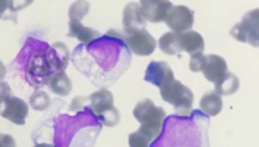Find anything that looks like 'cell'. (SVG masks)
<instances>
[{"label": "cell", "instance_id": "obj_18", "mask_svg": "<svg viewBox=\"0 0 259 147\" xmlns=\"http://www.w3.org/2000/svg\"><path fill=\"white\" fill-rule=\"evenodd\" d=\"M48 86L58 97H67L71 92V89H73V82L67 76V73L64 70H61V71H55L51 76V79L48 82Z\"/></svg>", "mask_w": 259, "mask_h": 147}, {"label": "cell", "instance_id": "obj_10", "mask_svg": "<svg viewBox=\"0 0 259 147\" xmlns=\"http://www.w3.org/2000/svg\"><path fill=\"white\" fill-rule=\"evenodd\" d=\"M147 25V17L140 3H127L123 9V31L126 34H134L144 30Z\"/></svg>", "mask_w": 259, "mask_h": 147}, {"label": "cell", "instance_id": "obj_25", "mask_svg": "<svg viewBox=\"0 0 259 147\" xmlns=\"http://www.w3.org/2000/svg\"><path fill=\"white\" fill-rule=\"evenodd\" d=\"M89 107V97H76L73 101H71V104H70V110H73V112H79V110H84V108H88Z\"/></svg>", "mask_w": 259, "mask_h": 147}, {"label": "cell", "instance_id": "obj_23", "mask_svg": "<svg viewBox=\"0 0 259 147\" xmlns=\"http://www.w3.org/2000/svg\"><path fill=\"white\" fill-rule=\"evenodd\" d=\"M33 2L34 0H8L6 2V9H9L12 14H17L21 9L28 8ZM5 14H6V11H5ZM5 14H3V17H5Z\"/></svg>", "mask_w": 259, "mask_h": 147}, {"label": "cell", "instance_id": "obj_13", "mask_svg": "<svg viewBox=\"0 0 259 147\" xmlns=\"http://www.w3.org/2000/svg\"><path fill=\"white\" fill-rule=\"evenodd\" d=\"M201 73L204 75V78L209 82L217 84L228 73V65H227V61L222 57L210 54V55H206V61H204Z\"/></svg>", "mask_w": 259, "mask_h": 147}, {"label": "cell", "instance_id": "obj_3", "mask_svg": "<svg viewBox=\"0 0 259 147\" xmlns=\"http://www.w3.org/2000/svg\"><path fill=\"white\" fill-rule=\"evenodd\" d=\"M89 107L92 113L98 118V122L105 126H116L120 122V112L114 105V97L107 89L102 88L100 91L89 95Z\"/></svg>", "mask_w": 259, "mask_h": 147}, {"label": "cell", "instance_id": "obj_11", "mask_svg": "<svg viewBox=\"0 0 259 147\" xmlns=\"http://www.w3.org/2000/svg\"><path fill=\"white\" fill-rule=\"evenodd\" d=\"M145 81L161 88L174 81V71L164 61H153L145 70Z\"/></svg>", "mask_w": 259, "mask_h": 147}, {"label": "cell", "instance_id": "obj_14", "mask_svg": "<svg viewBox=\"0 0 259 147\" xmlns=\"http://www.w3.org/2000/svg\"><path fill=\"white\" fill-rule=\"evenodd\" d=\"M46 58L49 64L52 65L54 71H61L65 70V67L70 64V49L67 48V45L62 42L52 43L48 49H46Z\"/></svg>", "mask_w": 259, "mask_h": 147}, {"label": "cell", "instance_id": "obj_4", "mask_svg": "<svg viewBox=\"0 0 259 147\" xmlns=\"http://www.w3.org/2000/svg\"><path fill=\"white\" fill-rule=\"evenodd\" d=\"M160 97L174 105L177 115L187 116L193 112V103H194V94L193 91L180 82V81H172L170 84L164 85L160 88Z\"/></svg>", "mask_w": 259, "mask_h": 147}, {"label": "cell", "instance_id": "obj_6", "mask_svg": "<svg viewBox=\"0 0 259 147\" xmlns=\"http://www.w3.org/2000/svg\"><path fill=\"white\" fill-rule=\"evenodd\" d=\"M107 34L111 36V38L123 41L132 54L141 55V57L151 55L156 51V46H157L156 39L145 28L134 33V34H126L124 31H120V30H110Z\"/></svg>", "mask_w": 259, "mask_h": 147}, {"label": "cell", "instance_id": "obj_16", "mask_svg": "<svg viewBox=\"0 0 259 147\" xmlns=\"http://www.w3.org/2000/svg\"><path fill=\"white\" fill-rule=\"evenodd\" d=\"M180 42L182 51L188 52L190 55L199 54V52L204 51V39H203V36L200 33L194 31V30H188V31L180 33Z\"/></svg>", "mask_w": 259, "mask_h": 147}, {"label": "cell", "instance_id": "obj_9", "mask_svg": "<svg viewBox=\"0 0 259 147\" xmlns=\"http://www.w3.org/2000/svg\"><path fill=\"white\" fill-rule=\"evenodd\" d=\"M166 25L177 33L191 30L194 24V12L187 6H172L166 15Z\"/></svg>", "mask_w": 259, "mask_h": 147}, {"label": "cell", "instance_id": "obj_8", "mask_svg": "<svg viewBox=\"0 0 259 147\" xmlns=\"http://www.w3.org/2000/svg\"><path fill=\"white\" fill-rule=\"evenodd\" d=\"M2 116L15 125H24L28 116V104L12 94L2 95Z\"/></svg>", "mask_w": 259, "mask_h": 147}, {"label": "cell", "instance_id": "obj_15", "mask_svg": "<svg viewBox=\"0 0 259 147\" xmlns=\"http://www.w3.org/2000/svg\"><path fill=\"white\" fill-rule=\"evenodd\" d=\"M68 38H76L81 45H89L95 42L101 38V33L98 30H94L91 27L83 25L80 21L68 22Z\"/></svg>", "mask_w": 259, "mask_h": 147}, {"label": "cell", "instance_id": "obj_19", "mask_svg": "<svg viewBox=\"0 0 259 147\" xmlns=\"http://www.w3.org/2000/svg\"><path fill=\"white\" fill-rule=\"evenodd\" d=\"M159 46L163 54L166 55H180L182 51L180 42V33L177 31H169L164 33L159 39Z\"/></svg>", "mask_w": 259, "mask_h": 147}, {"label": "cell", "instance_id": "obj_5", "mask_svg": "<svg viewBox=\"0 0 259 147\" xmlns=\"http://www.w3.org/2000/svg\"><path fill=\"white\" fill-rule=\"evenodd\" d=\"M54 73L55 71H54L52 65L46 58V52L36 51L34 54L30 55L27 67H25V79L30 84V86L37 88V89L46 86Z\"/></svg>", "mask_w": 259, "mask_h": 147}, {"label": "cell", "instance_id": "obj_22", "mask_svg": "<svg viewBox=\"0 0 259 147\" xmlns=\"http://www.w3.org/2000/svg\"><path fill=\"white\" fill-rule=\"evenodd\" d=\"M49 104H51V97L41 89L34 91L30 95V105L37 112H45L46 108H49Z\"/></svg>", "mask_w": 259, "mask_h": 147}, {"label": "cell", "instance_id": "obj_1", "mask_svg": "<svg viewBox=\"0 0 259 147\" xmlns=\"http://www.w3.org/2000/svg\"><path fill=\"white\" fill-rule=\"evenodd\" d=\"M209 116L193 110L187 116H169L159 138L151 146H207Z\"/></svg>", "mask_w": 259, "mask_h": 147}, {"label": "cell", "instance_id": "obj_2", "mask_svg": "<svg viewBox=\"0 0 259 147\" xmlns=\"http://www.w3.org/2000/svg\"><path fill=\"white\" fill-rule=\"evenodd\" d=\"M134 116L141 124V128L129 135V146H151V143H154L161 135L166 118L164 108L154 104L150 98H144L135 105Z\"/></svg>", "mask_w": 259, "mask_h": 147}, {"label": "cell", "instance_id": "obj_20", "mask_svg": "<svg viewBox=\"0 0 259 147\" xmlns=\"http://www.w3.org/2000/svg\"><path fill=\"white\" fill-rule=\"evenodd\" d=\"M239 88H240L239 78H237L234 73H231V71H228V73L221 79L220 82H217V84H215V91L220 94L221 97L233 95V94H236V92L239 91Z\"/></svg>", "mask_w": 259, "mask_h": 147}, {"label": "cell", "instance_id": "obj_17", "mask_svg": "<svg viewBox=\"0 0 259 147\" xmlns=\"http://www.w3.org/2000/svg\"><path fill=\"white\" fill-rule=\"evenodd\" d=\"M222 105H224V103H222L221 95L213 89V91L204 92V95L200 100L199 108L204 115H207L209 118H212V116L220 115L221 110H222Z\"/></svg>", "mask_w": 259, "mask_h": 147}, {"label": "cell", "instance_id": "obj_24", "mask_svg": "<svg viewBox=\"0 0 259 147\" xmlns=\"http://www.w3.org/2000/svg\"><path fill=\"white\" fill-rule=\"evenodd\" d=\"M206 61V55H203V52L199 54H193L191 55V60H190V70L191 71H201L203 70V65Z\"/></svg>", "mask_w": 259, "mask_h": 147}, {"label": "cell", "instance_id": "obj_12", "mask_svg": "<svg viewBox=\"0 0 259 147\" xmlns=\"http://www.w3.org/2000/svg\"><path fill=\"white\" fill-rule=\"evenodd\" d=\"M140 5L144 9L147 21L154 24L164 21L169 9L174 6L170 0H140Z\"/></svg>", "mask_w": 259, "mask_h": 147}, {"label": "cell", "instance_id": "obj_21", "mask_svg": "<svg viewBox=\"0 0 259 147\" xmlns=\"http://www.w3.org/2000/svg\"><path fill=\"white\" fill-rule=\"evenodd\" d=\"M91 5L88 0H76L68 9V18L71 21H81L89 14Z\"/></svg>", "mask_w": 259, "mask_h": 147}, {"label": "cell", "instance_id": "obj_7", "mask_svg": "<svg viewBox=\"0 0 259 147\" xmlns=\"http://www.w3.org/2000/svg\"><path fill=\"white\" fill-rule=\"evenodd\" d=\"M230 36L236 41L259 48V9L246 12L240 22L233 25Z\"/></svg>", "mask_w": 259, "mask_h": 147}]
</instances>
